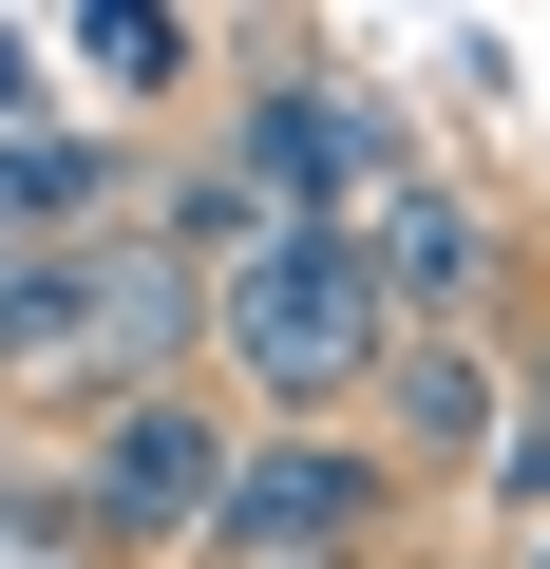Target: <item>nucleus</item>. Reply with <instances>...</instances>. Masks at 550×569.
<instances>
[{"mask_svg":"<svg viewBox=\"0 0 550 569\" xmlns=\"http://www.w3.org/2000/svg\"><path fill=\"white\" fill-rule=\"evenodd\" d=\"M380 284L342 228H266L228 284H209V361L247 399V437H361V380H380Z\"/></svg>","mask_w":550,"mask_h":569,"instance_id":"nucleus-1","label":"nucleus"},{"mask_svg":"<svg viewBox=\"0 0 550 569\" xmlns=\"http://www.w3.org/2000/svg\"><path fill=\"white\" fill-rule=\"evenodd\" d=\"M493 437H550V342H531V380L493 399Z\"/></svg>","mask_w":550,"mask_h":569,"instance_id":"nucleus-9","label":"nucleus"},{"mask_svg":"<svg viewBox=\"0 0 550 569\" xmlns=\"http://www.w3.org/2000/svg\"><path fill=\"white\" fill-rule=\"evenodd\" d=\"M228 456H247V418L209 399V380H152V399H96L77 418V531L96 550H133V569H190V531H209V493H228Z\"/></svg>","mask_w":550,"mask_h":569,"instance_id":"nucleus-2","label":"nucleus"},{"mask_svg":"<svg viewBox=\"0 0 550 569\" xmlns=\"http://www.w3.org/2000/svg\"><path fill=\"white\" fill-rule=\"evenodd\" d=\"M361 456L380 475H474L493 456V342H380V380H361Z\"/></svg>","mask_w":550,"mask_h":569,"instance_id":"nucleus-6","label":"nucleus"},{"mask_svg":"<svg viewBox=\"0 0 550 569\" xmlns=\"http://www.w3.org/2000/svg\"><path fill=\"white\" fill-rule=\"evenodd\" d=\"M342 247H361V284H380L399 342H474L493 284H512V228H493L456 171H380V190L342 209Z\"/></svg>","mask_w":550,"mask_h":569,"instance_id":"nucleus-4","label":"nucleus"},{"mask_svg":"<svg viewBox=\"0 0 550 569\" xmlns=\"http://www.w3.org/2000/svg\"><path fill=\"white\" fill-rule=\"evenodd\" d=\"M228 171L286 209V228H342V209H361L399 152H380V114H361V96H323V77H266V96H247V133H228Z\"/></svg>","mask_w":550,"mask_h":569,"instance_id":"nucleus-5","label":"nucleus"},{"mask_svg":"<svg viewBox=\"0 0 550 569\" xmlns=\"http://www.w3.org/2000/svg\"><path fill=\"white\" fill-rule=\"evenodd\" d=\"M531 569H550V550H531Z\"/></svg>","mask_w":550,"mask_h":569,"instance_id":"nucleus-11","label":"nucleus"},{"mask_svg":"<svg viewBox=\"0 0 550 569\" xmlns=\"http://www.w3.org/2000/svg\"><path fill=\"white\" fill-rule=\"evenodd\" d=\"M380 531H399V475L361 437H247L209 531H190V569H361Z\"/></svg>","mask_w":550,"mask_h":569,"instance_id":"nucleus-3","label":"nucleus"},{"mask_svg":"<svg viewBox=\"0 0 550 569\" xmlns=\"http://www.w3.org/2000/svg\"><path fill=\"white\" fill-rule=\"evenodd\" d=\"M77 39H96V58H114V77H133V96H152V77H171V58H190V20H133V0H114V20H77Z\"/></svg>","mask_w":550,"mask_h":569,"instance_id":"nucleus-8","label":"nucleus"},{"mask_svg":"<svg viewBox=\"0 0 550 569\" xmlns=\"http://www.w3.org/2000/svg\"><path fill=\"white\" fill-rule=\"evenodd\" d=\"M20 96H39V77H20V39H0V114H20Z\"/></svg>","mask_w":550,"mask_h":569,"instance_id":"nucleus-10","label":"nucleus"},{"mask_svg":"<svg viewBox=\"0 0 550 569\" xmlns=\"http://www.w3.org/2000/svg\"><path fill=\"white\" fill-rule=\"evenodd\" d=\"M77 305H96V228H39V247H0V380H39L77 361Z\"/></svg>","mask_w":550,"mask_h":569,"instance_id":"nucleus-7","label":"nucleus"}]
</instances>
